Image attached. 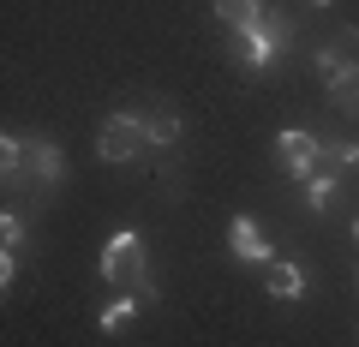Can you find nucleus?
<instances>
[{
    "label": "nucleus",
    "mask_w": 359,
    "mask_h": 347,
    "mask_svg": "<svg viewBox=\"0 0 359 347\" xmlns=\"http://www.w3.org/2000/svg\"><path fill=\"white\" fill-rule=\"evenodd\" d=\"M102 275L120 287H138V294H150V282H144V245L138 233H114V240L102 245Z\"/></svg>",
    "instance_id": "1"
},
{
    "label": "nucleus",
    "mask_w": 359,
    "mask_h": 347,
    "mask_svg": "<svg viewBox=\"0 0 359 347\" xmlns=\"http://www.w3.org/2000/svg\"><path fill=\"white\" fill-rule=\"evenodd\" d=\"M144 144H150V138H144V120L138 114H108L102 138H96V156H102V162H132Z\"/></svg>",
    "instance_id": "2"
},
{
    "label": "nucleus",
    "mask_w": 359,
    "mask_h": 347,
    "mask_svg": "<svg viewBox=\"0 0 359 347\" xmlns=\"http://www.w3.org/2000/svg\"><path fill=\"white\" fill-rule=\"evenodd\" d=\"M276 42H282V25H276L269 13L257 18L252 30H240V54H245L252 66H269V54H276Z\"/></svg>",
    "instance_id": "3"
},
{
    "label": "nucleus",
    "mask_w": 359,
    "mask_h": 347,
    "mask_svg": "<svg viewBox=\"0 0 359 347\" xmlns=\"http://www.w3.org/2000/svg\"><path fill=\"white\" fill-rule=\"evenodd\" d=\"M276 156H282L287 174H299V180H311V168H318V144H311L306 132H282V138H276Z\"/></svg>",
    "instance_id": "4"
},
{
    "label": "nucleus",
    "mask_w": 359,
    "mask_h": 347,
    "mask_svg": "<svg viewBox=\"0 0 359 347\" xmlns=\"http://www.w3.org/2000/svg\"><path fill=\"white\" fill-rule=\"evenodd\" d=\"M228 240H233V252H240V257H252V264H269V240H264V228H257L252 216H233Z\"/></svg>",
    "instance_id": "5"
},
{
    "label": "nucleus",
    "mask_w": 359,
    "mask_h": 347,
    "mask_svg": "<svg viewBox=\"0 0 359 347\" xmlns=\"http://www.w3.org/2000/svg\"><path fill=\"white\" fill-rule=\"evenodd\" d=\"M264 287L276 299H299V294H306V275H299L294 264H276V257H269V264H264Z\"/></svg>",
    "instance_id": "6"
},
{
    "label": "nucleus",
    "mask_w": 359,
    "mask_h": 347,
    "mask_svg": "<svg viewBox=\"0 0 359 347\" xmlns=\"http://www.w3.org/2000/svg\"><path fill=\"white\" fill-rule=\"evenodd\" d=\"M25 168L36 174V180H60V174H66V162H60L54 144H25Z\"/></svg>",
    "instance_id": "7"
},
{
    "label": "nucleus",
    "mask_w": 359,
    "mask_h": 347,
    "mask_svg": "<svg viewBox=\"0 0 359 347\" xmlns=\"http://www.w3.org/2000/svg\"><path fill=\"white\" fill-rule=\"evenodd\" d=\"M318 72L330 78V84H335V78H347V72H353V30H347V36L335 42V48H323V54H318Z\"/></svg>",
    "instance_id": "8"
},
{
    "label": "nucleus",
    "mask_w": 359,
    "mask_h": 347,
    "mask_svg": "<svg viewBox=\"0 0 359 347\" xmlns=\"http://www.w3.org/2000/svg\"><path fill=\"white\" fill-rule=\"evenodd\" d=\"M210 6H216V18H222V25H233V30H252L257 18H264L257 0H210Z\"/></svg>",
    "instance_id": "9"
},
{
    "label": "nucleus",
    "mask_w": 359,
    "mask_h": 347,
    "mask_svg": "<svg viewBox=\"0 0 359 347\" xmlns=\"http://www.w3.org/2000/svg\"><path fill=\"white\" fill-rule=\"evenodd\" d=\"M144 138H150V144H174L180 138V120L168 114V108H156V114H144Z\"/></svg>",
    "instance_id": "10"
},
{
    "label": "nucleus",
    "mask_w": 359,
    "mask_h": 347,
    "mask_svg": "<svg viewBox=\"0 0 359 347\" xmlns=\"http://www.w3.org/2000/svg\"><path fill=\"white\" fill-rule=\"evenodd\" d=\"M330 102L347 108V114H359V66H353L347 78H335V84H330Z\"/></svg>",
    "instance_id": "11"
},
{
    "label": "nucleus",
    "mask_w": 359,
    "mask_h": 347,
    "mask_svg": "<svg viewBox=\"0 0 359 347\" xmlns=\"http://www.w3.org/2000/svg\"><path fill=\"white\" fill-rule=\"evenodd\" d=\"M0 162H6V180H13V174H25V144L6 138V144H0Z\"/></svg>",
    "instance_id": "12"
},
{
    "label": "nucleus",
    "mask_w": 359,
    "mask_h": 347,
    "mask_svg": "<svg viewBox=\"0 0 359 347\" xmlns=\"http://www.w3.org/2000/svg\"><path fill=\"white\" fill-rule=\"evenodd\" d=\"M132 323V299H114V306L102 311V329H126Z\"/></svg>",
    "instance_id": "13"
},
{
    "label": "nucleus",
    "mask_w": 359,
    "mask_h": 347,
    "mask_svg": "<svg viewBox=\"0 0 359 347\" xmlns=\"http://www.w3.org/2000/svg\"><path fill=\"white\" fill-rule=\"evenodd\" d=\"M306 198H311V210H323V204H330V180L311 174V180H306Z\"/></svg>",
    "instance_id": "14"
},
{
    "label": "nucleus",
    "mask_w": 359,
    "mask_h": 347,
    "mask_svg": "<svg viewBox=\"0 0 359 347\" xmlns=\"http://www.w3.org/2000/svg\"><path fill=\"white\" fill-rule=\"evenodd\" d=\"M0 240H6V252H13V245H18V240H25V228H18V222H13V216H6V222H0Z\"/></svg>",
    "instance_id": "15"
},
{
    "label": "nucleus",
    "mask_w": 359,
    "mask_h": 347,
    "mask_svg": "<svg viewBox=\"0 0 359 347\" xmlns=\"http://www.w3.org/2000/svg\"><path fill=\"white\" fill-rule=\"evenodd\" d=\"M311 6H330V0H311Z\"/></svg>",
    "instance_id": "16"
},
{
    "label": "nucleus",
    "mask_w": 359,
    "mask_h": 347,
    "mask_svg": "<svg viewBox=\"0 0 359 347\" xmlns=\"http://www.w3.org/2000/svg\"><path fill=\"white\" fill-rule=\"evenodd\" d=\"M353 240H359V222H353Z\"/></svg>",
    "instance_id": "17"
}]
</instances>
